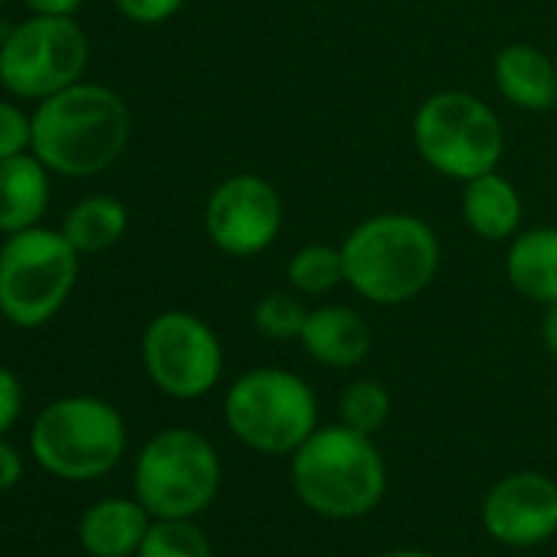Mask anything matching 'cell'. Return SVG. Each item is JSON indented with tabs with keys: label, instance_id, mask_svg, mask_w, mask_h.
Listing matches in <instances>:
<instances>
[{
	"label": "cell",
	"instance_id": "31",
	"mask_svg": "<svg viewBox=\"0 0 557 557\" xmlns=\"http://www.w3.org/2000/svg\"><path fill=\"white\" fill-rule=\"evenodd\" d=\"M4 4H8V0H0V8H4Z\"/></svg>",
	"mask_w": 557,
	"mask_h": 557
},
{
	"label": "cell",
	"instance_id": "9",
	"mask_svg": "<svg viewBox=\"0 0 557 557\" xmlns=\"http://www.w3.org/2000/svg\"><path fill=\"white\" fill-rule=\"evenodd\" d=\"M89 66V40L76 17L30 14L0 37V86L21 102H44L76 83Z\"/></svg>",
	"mask_w": 557,
	"mask_h": 557
},
{
	"label": "cell",
	"instance_id": "14",
	"mask_svg": "<svg viewBox=\"0 0 557 557\" xmlns=\"http://www.w3.org/2000/svg\"><path fill=\"white\" fill-rule=\"evenodd\" d=\"M151 518L138 498H102L83 511L79 544L89 557H135Z\"/></svg>",
	"mask_w": 557,
	"mask_h": 557
},
{
	"label": "cell",
	"instance_id": "22",
	"mask_svg": "<svg viewBox=\"0 0 557 557\" xmlns=\"http://www.w3.org/2000/svg\"><path fill=\"white\" fill-rule=\"evenodd\" d=\"M338 417H342L345 426L374 436L391 417V391L381 381L361 377V381H355V384H348L342 391Z\"/></svg>",
	"mask_w": 557,
	"mask_h": 557
},
{
	"label": "cell",
	"instance_id": "13",
	"mask_svg": "<svg viewBox=\"0 0 557 557\" xmlns=\"http://www.w3.org/2000/svg\"><path fill=\"white\" fill-rule=\"evenodd\" d=\"M309 358H315L325 368H358L374 345L371 325L364 315H358L348 306H322L312 309L306 319V329L299 335Z\"/></svg>",
	"mask_w": 557,
	"mask_h": 557
},
{
	"label": "cell",
	"instance_id": "19",
	"mask_svg": "<svg viewBox=\"0 0 557 557\" xmlns=\"http://www.w3.org/2000/svg\"><path fill=\"white\" fill-rule=\"evenodd\" d=\"M60 230L76 246L79 256L106 252V249H112L125 236V230H128V210H125L122 200H115L109 194H92V197H83L66 213V220H63Z\"/></svg>",
	"mask_w": 557,
	"mask_h": 557
},
{
	"label": "cell",
	"instance_id": "1",
	"mask_svg": "<svg viewBox=\"0 0 557 557\" xmlns=\"http://www.w3.org/2000/svg\"><path fill=\"white\" fill-rule=\"evenodd\" d=\"M34 115L30 151L63 177H96L109 171L132 138L125 99L102 83H76L44 102Z\"/></svg>",
	"mask_w": 557,
	"mask_h": 557
},
{
	"label": "cell",
	"instance_id": "4",
	"mask_svg": "<svg viewBox=\"0 0 557 557\" xmlns=\"http://www.w3.org/2000/svg\"><path fill=\"white\" fill-rule=\"evenodd\" d=\"M79 278V252L63 230L30 226L0 243V319L34 332L53 322Z\"/></svg>",
	"mask_w": 557,
	"mask_h": 557
},
{
	"label": "cell",
	"instance_id": "28",
	"mask_svg": "<svg viewBox=\"0 0 557 557\" xmlns=\"http://www.w3.org/2000/svg\"><path fill=\"white\" fill-rule=\"evenodd\" d=\"M24 8L40 17H76L83 0H24Z\"/></svg>",
	"mask_w": 557,
	"mask_h": 557
},
{
	"label": "cell",
	"instance_id": "18",
	"mask_svg": "<svg viewBox=\"0 0 557 557\" xmlns=\"http://www.w3.org/2000/svg\"><path fill=\"white\" fill-rule=\"evenodd\" d=\"M462 220L482 239H511L521 226V197L498 171L479 174L462 187Z\"/></svg>",
	"mask_w": 557,
	"mask_h": 557
},
{
	"label": "cell",
	"instance_id": "5",
	"mask_svg": "<svg viewBox=\"0 0 557 557\" xmlns=\"http://www.w3.org/2000/svg\"><path fill=\"white\" fill-rule=\"evenodd\" d=\"M128 446L122 413L89 394L47 404L30 426V456L57 479L92 482L109 475Z\"/></svg>",
	"mask_w": 557,
	"mask_h": 557
},
{
	"label": "cell",
	"instance_id": "21",
	"mask_svg": "<svg viewBox=\"0 0 557 557\" xmlns=\"http://www.w3.org/2000/svg\"><path fill=\"white\" fill-rule=\"evenodd\" d=\"M135 557H213V544L194 518H154Z\"/></svg>",
	"mask_w": 557,
	"mask_h": 557
},
{
	"label": "cell",
	"instance_id": "23",
	"mask_svg": "<svg viewBox=\"0 0 557 557\" xmlns=\"http://www.w3.org/2000/svg\"><path fill=\"white\" fill-rule=\"evenodd\" d=\"M306 319H309V309L293 293H269L265 299L256 302V312H252L256 332L272 342L299 338L306 329Z\"/></svg>",
	"mask_w": 557,
	"mask_h": 557
},
{
	"label": "cell",
	"instance_id": "26",
	"mask_svg": "<svg viewBox=\"0 0 557 557\" xmlns=\"http://www.w3.org/2000/svg\"><path fill=\"white\" fill-rule=\"evenodd\" d=\"M21 413H24V384L8 364H0V436H8L17 426Z\"/></svg>",
	"mask_w": 557,
	"mask_h": 557
},
{
	"label": "cell",
	"instance_id": "16",
	"mask_svg": "<svg viewBox=\"0 0 557 557\" xmlns=\"http://www.w3.org/2000/svg\"><path fill=\"white\" fill-rule=\"evenodd\" d=\"M498 92L524 112H547L557 102V63L528 44H511L492 66Z\"/></svg>",
	"mask_w": 557,
	"mask_h": 557
},
{
	"label": "cell",
	"instance_id": "10",
	"mask_svg": "<svg viewBox=\"0 0 557 557\" xmlns=\"http://www.w3.org/2000/svg\"><path fill=\"white\" fill-rule=\"evenodd\" d=\"M141 361L151 384L174 400L210 394L223 374V348L216 332L194 312L171 309L148 322Z\"/></svg>",
	"mask_w": 557,
	"mask_h": 557
},
{
	"label": "cell",
	"instance_id": "32",
	"mask_svg": "<svg viewBox=\"0 0 557 557\" xmlns=\"http://www.w3.org/2000/svg\"><path fill=\"white\" fill-rule=\"evenodd\" d=\"M554 63H557V57H554Z\"/></svg>",
	"mask_w": 557,
	"mask_h": 557
},
{
	"label": "cell",
	"instance_id": "3",
	"mask_svg": "<svg viewBox=\"0 0 557 557\" xmlns=\"http://www.w3.org/2000/svg\"><path fill=\"white\" fill-rule=\"evenodd\" d=\"M293 488L322 518L368 515L387 492V466L368 433L345 423L319 426L293 453Z\"/></svg>",
	"mask_w": 557,
	"mask_h": 557
},
{
	"label": "cell",
	"instance_id": "17",
	"mask_svg": "<svg viewBox=\"0 0 557 557\" xmlns=\"http://www.w3.org/2000/svg\"><path fill=\"white\" fill-rule=\"evenodd\" d=\"M505 272L515 293L531 302L554 306L557 302V226L518 230L511 236Z\"/></svg>",
	"mask_w": 557,
	"mask_h": 557
},
{
	"label": "cell",
	"instance_id": "8",
	"mask_svg": "<svg viewBox=\"0 0 557 557\" xmlns=\"http://www.w3.org/2000/svg\"><path fill=\"white\" fill-rule=\"evenodd\" d=\"M413 145L433 171L466 184L498 168L505 132L482 99L469 92H436L413 115Z\"/></svg>",
	"mask_w": 557,
	"mask_h": 557
},
{
	"label": "cell",
	"instance_id": "29",
	"mask_svg": "<svg viewBox=\"0 0 557 557\" xmlns=\"http://www.w3.org/2000/svg\"><path fill=\"white\" fill-rule=\"evenodd\" d=\"M541 342H544V348L557 358V302H554V306H547V312H544V322H541Z\"/></svg>",
	"mask_w": 557,
	"mask_h": 557
},
{
	"label": "cell",
	"instance_id": "25",
	"mask_svg": "<svg viewBox=\"0 0 557 557\" xmlns=\"http://www.w3.org/2000/svg\"><path fill=\"white\" fill-rule=\"evenodd\" d=\"M187 0H115V8L125 21L141 24V27H154L171 21L174 14H181V8Z\"/></svg>",
	"mask_w": 557,
	"mask_h": 557
},
{
	"label": "cell",
	"instance_id": "24",
	"mask_svg": "<svg viewBox=\"0 0 557 557\" xmlns=\"http://www.w3.org/2000/svg\"><path fill=\"white\" fill-rule=\"evenodd\" d=\"M30 145H34V115H27L11 99H0V161L27 154Z\"/></svg>",
	"mask_w": 557,
	"mask_h": 557
},
{
	"label": "cell",
	"instance_id": "20",
	"mask_svg": "<svg viewBox=\"0 0 557 557\" xmlns=\"http://www.w3.org/2000/svg\"><path fill=\"white\" fill-rule=\"evenodd\" d=\"M289 283L302 296H325L345 283V256L342 246L329 243H309L289 259Z\"/></svg>",
	"mask_w": 557,
	"mask_h": 557
},
{
	"label": "cell",
	"instance_id": "6",
	"mask_svg": "<svg viewBox=\"0 0 557 557\" xmlns=\"http://www.w3.org/2000/svg\"><path fill=\"white\" fill-rule=\"evenodd\" d=\"M223 417L243 446L265 456H286L319 430V400L299 374L256 368L230 384Z\"/></svg>",
	"mask_w": 557,
	"mask_h": 557
},
{
	"label": "cell",
	"instance_id": "11",
	"mask_svg": "<svg viewBox=\"0 0 557 557\" xmlns=\"http://www.w3.org/2000/svg\"><path fill=\"white\" fill-rule=\"evenodd\" d=\"M203 226L220 252L256 256L283 230V197L259 174H233L213 187Z\"/></svg>",
	"mask_w": 557,
	"mask_h": 557
},
{
	"label": "cell",
	"instance_id": "15",
	"mask_svg": "<svg viewBox=\"0 0 557 557\" xmlns=\"http://www.w3.org/2000/svg\"><path fill=\"white\" fill-rule=\"evenodd\" d=\"M50 168L34 154H17L0 161V233L11 236L40 226L50 210Z\"/></svg>",
	"mask_w": 557,
	"mask_h": 557
},
{
	"label": "cell",
	"instance_id": "12",
	"mask_svg": "<svg viewBox=\"0 0 557 557\" xmlns=\"http://www.w3.org/2000/svg\"><path fill=\"white\" fill-rule=\"evenodd\" d=\"M482 524L505 547H537L557 534V482L544 472H511L482 502Z\"/></svg>",
	"mask_w": 557,
	"mask_h": 557
},
{
	"label": "cell",
	"instance_id": "27",
	"mask_svg": "<svg viewBox=\"0 0 557 557\" xmlns=\"http://www.w3.org/2000/svg\"><path fill=\"white\" fill-rule=\"evenodd\" d=\"M24 479V456L14 443H8L4 436H0V495L17 488Z\"/></svg>",
	"mask_w": 557,
	"mask_h": 557
},
{
	"label": "cell",
	"instance_id": "2",
	"mask_svg": "<svg viewBox=\"0 0 557 557\" xmlns=\"http://www.w3.org/2000/svg\"><path fill=\"white\" fill-rule=\"evenodd\" d=\"M345 283L374 306L417 299L440 269V239L413 213H374L342 243Z\"/></svg>",
	"mask_w": 557,
	"mask_h": 557
},
{
	"label": "cell",
	"instance_id": "30",
	"mask_svg": "<svg viewBox=\"0 0 557 557\" xmlns=\"http://www.w3.org/2000/svg\"><path fill=\"white\" fill-rule=\"evenodd\" d=\"M381 557H436V554L417 550V547H400V550H387V554H381Z\"/></svg>",
	"mask_w": 557,
	"mask_h": 557
},
{
	"label": "cell",
	"instance_id": "7",
	"mask_svg": "<svg viewBox=\"0 0 557 557\" xmlns=\"http://www.w3.org/2000/svg\"><path fill=\"white\" fill-rule=\"evenodd\" d=\"M132 485L154 518H194L220 492V456L203 433L171 426L145 443Z\"/></svg>",
	"mask_w": 557,
	"mask_h": 557
}]
</instances>
